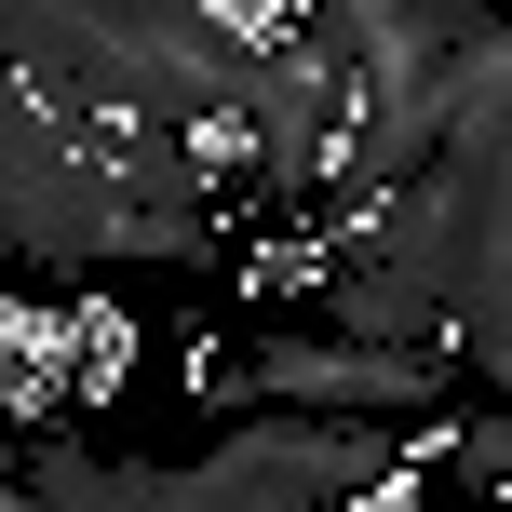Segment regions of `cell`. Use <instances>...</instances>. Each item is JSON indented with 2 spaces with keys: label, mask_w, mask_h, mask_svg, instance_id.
<instances>
[{
  "label": "cell",
  "mask_w": 512,
  "mask_h": 512,
  "mask_svg": "<svg viewBox=\"0 0 512 512\" xmlns=\"http://www.w3.org/2000/svg\"><path fill=\"white\" fill-rule=\"evenodd\" d=\"M216 405L256 418H337V432H405L445 405V351H351V337H256L216 378Z\"/></svg>",
  "instance_id": "1"
},
{
  "label": "cell",
  "mask_w": 512,
  "mask_h": 512,
  "mask_svg": "<svg viewBox=\"0 0 512 512\" xmlns=\"http://www.w3.org/2000/svg\"><path fill=\"white\" fill-rule=\"evenodd\" d=\"M337 135H351V81H337V54L310 41V14H297L270 54H256L243 122H230V162H216V176H256L270 203H324Z\"/></svg>",
  "instance_id": "2"
},
{
  "label": "cell",
  "mask_w": 512,
  "mask_h": 512,
  "mask_svg": "<svg viewBox=\"0 0 512 512\" xmlns=\"http://www.w3.org/2000/svg\"><path fill=\"white\" fill-rule=\"evenodd\" d=\"M405 472H459V486L512 499V405H432V418H405Z\"/></svg>",
  "instance_id": "3"
},
{
  "label": "cell",
  "mask_w": 512,
  "mask_h": 512,
  "mask_svg": "<svg viewBox=\"0 0 512 512\" xmlns=\"http://www.w3.org/2000/svg\"><path fill=\"white\" fill-rule=\"evenodd\" d=\"M27 512H149V459H95V445H41Z\"/></svg>",
  "instance_id": "4"
},
{
  "label": "cell",
  "mask_w": 512,
  "mask_h": 512,
  "mask_svg": "<svg viewBox=\"0 0 512 512\" xmlns=\"http://www.w3.org/2000/svg\"><path fill=\"white\" fill-rule=\"evenodd\" d=\"M0 512H27V472H0Z\"/></svg>",
  "instance_id": "5"
}]
</instances>
